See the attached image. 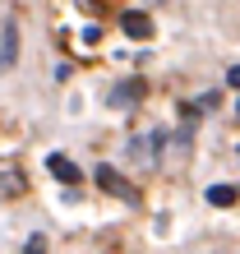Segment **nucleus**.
Instances as JSON below:
<instances>
[{
    "label": "nucleus",
    "mask_w": 240,
    "mask_h": 254,
    "mask_svg": "<svg viewBox=\"0 0 240 254\" xmlns=\"http://www.w3.org/2000/svg\"><path fill=\"white\" fill-rule=\"evenodd\" d=\"M93 181H97V190H107V194H116V199H125V203H139V190H134L125 176H120L116 167H97L93 171Z\"/></svg>",
    "instance_id": "obj_1"
},
{
    "label": "nucleus",
    "mask_w": 240,
    "mask_h": 254,
    "mask_svg": "<svg viewBox=\"0 0 240 254\" xmlns=\"http://www.w3.org/2000/svg\"><path fill=\"white\" fill-rule=\"evenodd\" d=\"M14 61H19V23L5 19L0 23V69H9Z\"/></svg>",
    "instance_id": "obj_2"
},
{
    "label": "nucleus",
    "mask_w": 240,
    "mask_h": 254,
    "mask_svg": "<svg viewBox=\"0 0 240 254\" xmlns=\"http://www.w3.org/2000/svg\"><path fill=\"white\" fill-rule=\"evenodd\" d=\"M120 28H125V37H134V42H148V37H153V19H148L143 9H129L125 19H120Z\"/></svg>",
    "instance_id": "obj_3"
},
{
    "label": "nucleus",
    "mask_w": 240,
    "mask_h": 254,
    "mask_svg": "<svg viewBox=\"0 0 240 254\" xmlns=\"http://www.w3.org/2000/svg\"><path fill=\"white\" fill-rule=\"evenodd\" d=\"M139 97H143V79H129V83H120L116 93H111V111H129Z\"/></svg>",
    "instance_id": "obj_4"
},
{
    "label": "nucleus",
    "mask_w": 240,
    "mask_h": 254,
    "mask_svg": "<svg viewBox=\"0 0 240 254\" xmlns=\"http://www.w3.org/2000/svg\"><path fill=\"white\" fill-rule=\"evenodd\" d=\"M47 171L56 176L60 185H79V167H74L65 153H51V157H47Z\"/></svg>",
    "instance_id": "obj_5"
},
{
    "label": "nucleus",
    "mask_w": 240,
    "mask_h": 254,
    "mask_svg": "<svg viewBox=\"0 0 240 254\" xmlns=\"http://www.w3.org/2000/svg\"><path fill=\"white\" fill-rule=\"evenodd\" d=\"M208 203H213V208H231L236 203V185H213V190H208Z\"/></svg>",
    "instance_id": "obj_6"
},
{
    "label": "nucleus",
    "mask_w": 240,
    "mask_h": 254,
    "mask_svg": "<svg viewBox=\"0 0 240 254\" xmlns=\"http://www.w3.org/2000/svg\"><path fill=\"white\" fill-rule=\"evenodd\" d=\"M227 83H231V88H240V65H231V69H227Z\"/></svg>",
    "instance_id": "obj_7"
},
{
    "label": "nucleus",
    "mask_w": 240,
    "mask_h": 254,
    "mask_svg": "<svg viewBox=\"0 0 240 254\" xmlns=\"http://www.w3.org/2000/svg\"><path fill=\"white\" fill-rule=\"evenodd\" d=\"M157 5H162V0H157Z\"/></svg>",
    "instance_id": "obj_8"
},
{
    "label": "nucleus",
    "mask_w": 240,
    "mask_h": 254,
    "mask_svg": "<svg viewBox=\"0 0 240 254\" xmlns=\"http://www.w3.org/2000/svg\"><path fill=\"white\" fill-rule=\"evenodd\" d=\"M236 111H240V107H236Z\"/></svg>",
    "instance_id": "obj_9"
}]
</instances>
